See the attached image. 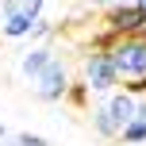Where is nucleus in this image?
I'll list each match as a JSON object with an SVG mask.
<instances>
[{
	"instance_id": "1",
	"label": "nucleus",
	"mask_w": 146,
	"mask_h": 146,
	"mask_svg": "<svg viewBox=\"0 0 146 146\" xmlns=\"http://www.w3.org/2000/svg\"><path fill=\"white\" fill-rule=\"evenodd\" d=\"M104 50H108L119 81H146V31L142 35H115Z\"/></svg>"
},
{
	"instance_id": "2",
	"label": "nucleus",
	"mask_w": 146,
	"mask_h": 146,
	"mask_svg": "<svg viewBox=\"0 0 146 146\" xmlns=\"http://www.w3.org/2000/svg\"><path fill=\"white\" fill-rule=\"evenodd\" d=\"M69 85H73V81H69V69H66L62 58H54L50 66L31 81V88H35V96H38L42 104H62L66 92H69Z\"/></svg>"
},
{
	"instance_id": "3",
	"label": "nucleus",
	"mask_w": 146,
	"mask_h": 146,
	"mask_svg": "<svg viewBox=\"0 0 146 146\" xmlns=\"http://www.w3.org/2000/svg\"><path fill=\"white\" fill-rule=\"evenodd\" d=\"M85 85H88V92H104V96L119 85V73H115V66H111L108 50L85 54Z\"/></svg>"
},
{
	"instance_id": "4",
	"label": "nucleus",
	"mask_w": 146,
	"mask_h": 146,
	"mask_svg": "<svg viewBox=\"0 0 146 146\" xmlns=\"http://www.w3.org/2000/svg\"><path fill=\"white\" fill-rule=\"evenodd\" d=\"M104 23H108L111 35H142V31H146V12L135 4V0H131V4L119 0V4L108 8V19H104Z\"/></svg>"
},
{
	"instance_id": "5",
	"label": "nucleus",
	"mask_w": 146,
	"mask_h": 146,
	"mask_svg": "<svg viewBox=\"0 0 146 146\" xmlns=\"http://www.w3.org/2000/svg\"><path fill=\"white\" fill-rule=\"evenodd\" d=\"M135 104H139V100H135L131 92H119V88H111V92L104 96V108H108V115L115 119L119 131H123V127L135 119Z\"/></svg>"
},
{
	"instance_id": "6",
	"label": "nucleus",
	"mask_w": 146,
	"mask_h": 146,
	"mask_svg": "<svg viewBox=\"0 0 146 146\" xmlns=\"http://www.w3.org/2000/svg\"><path fill=\"white\" fill-rule=\"evenodd\" d=\"M54 58H58V54H54L50 46H31V50H23V54H19V73H23L27 81H35V77H38L46 66H50Z\"/></svg>"
},
{
	"instance_id": "7",
	"label": "nucleus",
	"mask_w": 146,
	"mask_h": 146,
	"mask_svg": "<svg viewBox=\"0 0 146 146\" xmlns=\"http://www.w3.org/2000/svg\"><path fill=\"white\" fill-rule=\"evenodd\" d=\"M46 8V0H0V19L4 15H27V19H38Z\"/></svg>"
},
{
	"instance_id": "8",
	"label": "nucleus",
	"mask_w": 146,
	"mask_h": 146,
	"mask_svg": "<svg viewBox=\"0 0 146 146\" xmlns=\"http://www.w3.org/2000/svg\"><path fill=\"white\" fill-rule=\"evenodd\" d=\"M88 119H92V131L100 135V139H119V127H115V119L108 115V108H104V100H100V104H92V111H88Z\"/></svg>"
},
{
	"instance_id": "9",
	"label": "nucleus",
	"mask_w": 146,
	"mask_h": 146,
	"mask_svg": "<svg viewBox=\"0 0 146 146\" xmlns=\"http://www.w3.org/2000/svg\"><path fill=\"white\" fill-rule=\"evenodd\" d=\"M31 23L35 19H27V15H4V19H0V35L4 38H27Z\"/></svg>"
},
{
	"instance_id": "10",
	"label": "nucleus",
	"mask_w": 146,
	"mask_h": 146,
	"mask_svg": "<svg viewBox=\"0 0 146 146\" xmlns=\"http://www.w3.org/2000/svg\"><path fill=\"white\" fill-rule=\"evenodd\" d=\"M119 139H123L127 146H142L146 142V123H142V119H131V123L119 131Z\"/></svg>"
},
{
	"instance_id": "11",
	"label": "nucleus",
	"mask_w": 146,
	"mask_h": 146,
	"mask_svg": "<svg viewBox=\"0 0 146 146\" xmlns=\"http://www.w3.org/2000/svg\"><path fill=\"white\" fill-rule=\"evenodd\" d=\"M50 35H54V23L46 19V15H38V19L31 23V35L27 38H50Z\"/></svg>"
},
{
	"instance_id": "12",
	"label": "nucleus",
	"mask_w": 146,
	"mask_h": 146,
	"mask_svg": "<svg viewBox=\"0 0 146 146\" xmlns=\"http://www.w3.org/2000/svg\"><path fill=\"white\" fill-rule=\"evenodd\" d=\"M15 146H54V142H46L42 135H31V131H19V135H12Z\"/></svg>"
},
{
	"instance_id": "13",
	"label": "nucleus",
	"mask_w": 146,
	"mask_h": 146,
	"mask_svg": "<svg viewBox=\"0 0 146 146\" xmlns=\"http://www.w3.org/2000/svg\"><path fill=\"white\" fill-rule=\"evenodd\" d=\"M85 96H88V85H85V81H81V85H69L66 100H73V104H85Z\"/></svg>"
},
{
	"instance_id": "14",
	"label": "nucleus",
	"mask_w": 146,
	"mask_h": 146,
	"mask_svg": "<svg viewBox=\"0 0 146 146\" xmlns=\"http://www.w3.org/2000/svg\"><path fill=\"white\" fill-rule=\"evenodd\" d=\"M92 4H104V8H111V4H119V0H92Z\"/></svg>"
},
{
	"instance_id": "15",
	"label": "nucleus",
	"mask_w": 146,
	"mask_h": 146,
	"mask_svg": "<svg viewBox=\"0 0 146 146\" xmlns=\"http://www.w3.org/2000/svg\"><path fill=\"white\" fill-rule=\"evenodd\" d=\"M0 146H15V139H0Z\"/></svg>"
},
{
	"instance_id": "16",
	"label": "nucleus",
	"mask_w": 146,
	"mask_h": 146,
	"mask_svg": "<svg viewBox=\"0 0 146 146\" xmlns=\"http://www.w3.org/2000/svg\"><path fill=\"white\" fill-rule=\"evenodd\" d=\"M0 139H8V127H4V123H0Z\"/></svg>"
},
{
	"instance_id": "17",
	"label": "nucleus",
	"mask_w": 146,
	"mask_h": 146,
	"mask_svg": "<svg viewBox=\"0 0 146 146\" xmlns=\"http://www.w3.org/2000/svg\"><path fill=\"white\" fill-rule=\"evenodd\" d=\"M135 4H139V8H142V12H146V0H135Z\"/></svg>"
}]
</instances>
